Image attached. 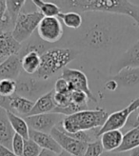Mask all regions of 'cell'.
<instances>
[{"label":"cell","mask_w":139,"mask_h":156,"mask_svg":"<svg viewBox=\"0 0 139 156\" xmlns=\"http://www.w3.org/2000/svg\"><path fill=\"white\" fill-rule=\"evenodd\" d=\"M123 30L113 19L101 16L90 19L81 30V44L91 50H107L117 44Z\"/></svg>","instance_id":"6da1fadb"},{"label":"cell","mask_w":139,"mask_h":156,"mask_svg":"<svg viewBox=\"0 0 139 156\" xmlns=\"http://www.w3.org/2000/svg\"><path fill=\"white\" fill-rule=\"evenodd\" d=\"M62 9L72 12H100L124 14L132 17L139 27V6L123 0H71L55 1Z\"/></svg>","instance_id":"7a4b0ae2"},{"label":"cell","mask_w":139,"mask_h":156,"mask_svg":"<svg viewBox=\"0 0 139 156\" xmlns=\"http://www.w3.org/2000/svg\"><path fill=\"white\" fill-rule=\"evenodd\" d=\"M78 54V51L73 48H50L41 55L40 68L34 74L39 80L47 81L61 69L74 60Z\"/></svg>","instance_id":"3957f363"},{"label":"cell","mask_w":139,"mask_h":156,"mask_svg":"<svg viewBox=\"0 0 139 156\" xmlns=\"http://www.w3.org/2000/svg\"><path fill=\"white\" fill-rule=\"evenodd\" d=\"M108 116L109 114L104 108L86 110L65 116L63 120L59 123L61 127L57 128L67 133L97 129L103 127Z\"/></svg>","instance_id":"277c9868"},{"label":"cell","mask_w":139,"mask_h":156,"mask_svg":"<svg viewBox=\"0 0 139 156\" xmlns=\"http://www.w3.org/2000/svg\"><path fill=\"white\" fill-rule=\"evenodd\" d=\"M42 18L43 15L38 11L32 12H21L12 30L13 38L19 44L27 41L34 34V30H37Z\"/></svg>","instance_id":"5b68a950"},{"label":"cell","mask_w":139,"mask_h":156,"mask_svg":"<svg viewBox=\"0 0 139 156\" xmlns=\"http://www.w3.org/2000/svg\"><path fill=\"white\" fill-rule=\"evenodd\" d=\"M49 82L39 80L35 77L20 75L16 80V92L15 94L30 100L38 99L45 93L49 92Z\"/></svg>","instance_id":"8992f818"},{"label":"cell","mask_w":139,"mask_h":156,"mask_svg":"<svg viewBox=\"0 0 139 156\" xmlns=\"http://www.w3.org/2000/svg\"><path fill=\"white\" fill-rule=\"evenodd\" d=\"M139 108V97L134 99L132 103L128 105L123 110L112 112L108 116V118L101 129L96 130V137L99 138L100 135L109 130H120L124 128L130 118V116L135 112Z\"/></svg>","instance_id":"52a82bcc"},{"label":"cell","mask_w":139,"mask_h":156,"mask_svg":"<svg viewBox=\"0 0 139 156\" xmlns=\"http://www.w3.org/2000/svg\"><path fill=\"white\" fill-rule=\"evenodd\" d=\"M63 34L62 22L58 17H43L37 27V35L46 43L58 42Z\"/></svg>","instance_id":"ba28073f"},{"label":"cell","mask_w":139,"mask_h":156,"mask_svg":"<svg viewBox=\"0 0 139 156\" xmlns=\"http://www.w3.org/2000/svg\"><path fill=\"white\" fill-rule=\"evenodd\" d=\"M61 78L68 81L71 92L73 90L82 91L88 96L89 100L92 101V102H97V99L94 97V93L90 89L88 78L83 72L75 69L65 68L61 73Z\"/></svg>","instance_id":"9c48e42d"},{"label":"cell","mask_w":139,"mask_h":156,"mask_svg":"<svg viewBox=\"0 0 139 156\" xmlns=\"http://www.w3.org/2000/svg\"><path fill=\"white\" fill-rule=\"evenodd\" d=\"M63 115L58 113H44L37 115L26 116L25 121L28 124L30 129L45 132V133H51L53 128L57 127V125L63 120Z\"/></svg>","instance_id":"30bf717a"},{"label":"cell","mask_w":139,"mask_h":156,"mask_svg":"<svg viewBox=\"0 0 139 156\" xmlns=\"http://www.w3.org/2000/svg\"><path fill=\"white\" fill-rule=\"evenodd\" d=\"M134 68H139V40L112 62L110 73L111 74L115 75L125 69Z\"/></svg>","instance_id":"8fae6325"},{"label":"cell","mask_w":139,"mask_h":156,"mask_svg":"<svg viewBox=\"0 0 139 156\" xmlns=\"http://www.w3.org/2000/svg\"><path fill=\"white\" fill-rule=\"evenodd\" d=\"M51 135L57 142L62 151L71 153L73 156H83L88 144L71 137L63 130L59 129L57 127L52 129Z\"/></svg>","instance_id":"7c38bea8"},{"label":"cell","mask_w":139,"mask_h":156,"mask_svg":"<svg viewBox=\"0 0 139 156\" xmlns=\"http://www.w3.org/2000/svg\"><path fill=\"white\" fill-rule=\"evenodd\" d=\"M21 72V59L18 54L8 57L0 63V80L12 79L16 81Z\"/></svg>","instance_id":"4fadbf2b"},{"label":"cell","mask_w":139,"mask_h":156,"mask_svg":"<svg viewBox=\"0 0 139 156\" xmlns=\"http://www.w3.org/2000/svg\"><path fill=\"white\" fill-rule=\"evenodd\" d=\"M20 50L21 44L13 38L12 32L0 33V63L8 57L18 54Z\"/></svg>","instance_id":"5bb4252c"},{"label":"cell","mask_w":139,"mask_h":156,"mask_svg":"<svg viewBox=\"0 0 139 156\" xmlns=\"http://www.w3.org/2000/svg\"><path fill=\"white\" fill-rule=\"evenodd\" d=\"M29 139L33 140V141L39 146L42 150L52 151L55 154H58L62 151V149H61L55 140L53 139L51 133H45V132L30 129Z\"/></svg>","instance_id":"9a60e30c"},{"label":"cell","mask_w":139,"mask_h":156,"mask_svg":"<svg viewBox=\"0 0 139 156\" xmlns=\"http://www.w3.org/2000/svg\"><path fill=\"white\" fill-rule=\"evenodd\" d=\"M53 94H55V90L52 89L49 92L40 96L34 102L33 110L28 116L52 112V111L55 108V104L53 102Z\"/></svg>","instance_id":"2e32d148"},{"label":"cell","mask_w":139,"mask_h":156,"mask_svg":"<svg viewBox=\"0 0 139 156\" xmlns=\"http://www.w3.org/2000/svg\"><path fill=\"white\" fill-rule=\"evenodd\" d=\"M14 136V131L11 126L7 112L0 108V145L8 149L12 147V141Z\"/></svg>","instance_id":"e0dca14e"},{"label":"cell","mask_w":139,"mask_h":156,"mask_svg":"<svg viewBox=\"0 0 139 156\" xmlns=\"http://www.w3.org/2000/svg\"><path fill=\"white\" fill-rule=\"evenodd\" d=\"M21 69L25 73L29 75H34L40 68L41 54L37 51H29L20 56Z\"/></svg>","instance_id":"ac0fdd59"},{"label":"cell","mask_w":139,"mask_h":156,"mask_svg":"<svg viewBox=\"0 0 139 156\" xmlns=\"http://www.w3.org/2000/svg\"><path fill=\"white\" fill-rule=\"evenodd\" d=\"M112 78L116 81L118 86H121V87H134L139 84V68L125 69L117 74L113 75Z\"/></svg>","instance_id":"d6986e66"},{"label":"cell","mask_w":139,"mask_h":156,"mask_svg":"<svg viewBox=\"0 0 139 156\" xmlns=\"http://www.w3.org/2000/svg\"><path fill=\"white\" fill-rule=\"evenodd\" d=\"M122 140L123 133L120 130H109L100 135V142L107 152H114L120 147Z\"/></svg>","instance_id":"ffe728a7"},{"label":"cell","mask_w":139,"mask_h":156,"mask_svg":"<svg viewBox=\"0 0 139 156\" xmlns=\"http://www.w3.org/2000/svg\"><path fill=\"white\" fill-rule=\"evenodd\" d=\"M34 102L25 97L14 94L11 96V112L28 116L32 112Z\"/></svg>","instance_id":"44dd1931"},{"label":"cell","mask_w":139,"mask_h":156,"mask_svg":"<svg viewBox=\"0 0 139 156\" xmlns=\"http://www.w3.org/2000/svg\"><path fill=\"white\" fill-rule=\"evenodd\" d=\"M139 147V129L134 128L123 134V140L120 147L114 152L125 153Z\"/></svg>","instance_id":"7402d4cb"},{"label":"cell","mask_w":139,"mask_h":156,"mask_svg":"<svg viewBox=\"0 0 139 156\" xmlns=\"http://www.w3.org/2000/svg\"><path fill=\"white\" fill-rule=\"evenodd\" d=\"M7 114L14 133L20 135L22 138H24V140L29 139L30 128L28 126V124L26 123L25 119L22 118L20 115H17L11 112H7Z\"/></svg>","instance_id":"603a6c76"},{"label":"cell","mask_w":139,"mask_h":156,"mask_svg":"<svg viewBox=\"0 0 139 156\" xmlns=\"http://www.w3.org/2000/svg\"><path fill=\"white\" fill-rule=\"evenodd\" d=\"M30 2L36 6L37 11L43 15V17H58V15L62 12L61 8L55 1L33 0Z\"/></svg>","instance_id":"cb8c5ba5"},{"label":"cell","mask_w":139,"mask_h":156,"mask_svg":"<svg viewBox=\"0 0 139 156\" xmlns=\"http://www.w3.org/2000/svg\"><path fill=\"white\" fill-rule=\"evenodd\" d=\"M58 18L60 20H62L63 24L70 29L77 30V29H80L83 25L82 15L79 12H76L68 11L65 12H61L58 15Z\"/></svg>","instance_id":"d4e9b609"},{"label":"cell","mask_w":139,"mask_h":156,"mask_svg":"<svg viewBox=\"0 0 139 156\" xmlns=\"http://www.w3.org/2000/svg\"><path fill=\"white\" fill-rule=\"evenodd\" d=\"M26 2L27 1H24V0H16V1L15 0H10V1H6L7 11L10 15L12 26H14L19 14L22 12L21 11L23 9V7L25 6Z\"/></svg>","instance_id":"484cf974"},{"label":"cell","mask_w":139,"mask_h":156,"mask_svg":"<svg viewBox=\"0 0 139 156\" xmlns=\"http://www.w3.org/2000/svg\"><path fill=\"white\" fill-rule=\"evenodd\" d=\"M13 26L10 18V15L7 11L6 1L0 0V33L1 32H10Z\"/></svg>","instance_id":"4316f807"},{"label":"cell","mask_w":139,"mask_h":156,"mask_svg":"<svg viewBox=\"0 0 139 156\" xmlns=\"http://www.w3.org/2000/svg\"><path fill=\"white\" fill-rule=\"evenodd\" d=\"M16 92V81L12 79H1L0 80V94L10 97Z\"/></svg>","instance_id":"83f0119b"},{"label":"cell","mask_w":139,"mask_h":156,"mask_svg":"<svg viewBox=\"0 0 139 156\" xmlns=\"http://www.w3.org/2000/svg\"><path fill=\"white\" fill-rule=\"evenodd\" d=\"M103 152L104 149L102 144L100 142V139H97L94 142H91L87 145L83 156H101Z\"/></svg>","instance_id":"f1b7e54d"},{"label":"cell","mask_w":139,"mask_h":156,"mask_svg":"<svg viewBox=\"0 0 139 156\" xmlns=\"http://www.w3.org/2000/svg\"><path fill=\"white\" fill-rule=\"evenodd\" d=\"M42 151V149L34 143L33 140L27 139L24 142V150L22 156H38Z\"/></svg>","instance_id":"f546056e"},{"label":"cell","mask_w":139,"mask_h":156,"mask_svg":"<svg viewBox=\"0 0 139 156\" xmlns=\"http://www.w3.org/2000/svg\"><path fill=\"white\" fill-rule=\"evenodd\" d=\"M53 102L55 104V108H66L72 103L71 92L68 93H57L55 91L53 94Z\"/></svg>","instance_id":"4dcf8cb0"},{"label":"cell","mask_w":139,"mask_h":156,"mask_svg":"<svg viewBox=\"0 0 139 156\" xmlns=\"http://www.w3.org/2000/svg\"><path fill=\"white\" fill-rule=\"evenodd\" d=\"M71 100L77 106L88 108V96L84 92L79 90H73L71 92Z\"/></svg>","instance_id":"1f68e13d"},{"label":"cell","mask_w":139,"mask_h":156,"mask_svg":"<svg viewBox=\"0 0 139 156\" xmlns=\"http://www.w3.org/2000/svg\"><path fill=\"white\" fill-rule=\"evenodd\" d=\"M24 138H22L20 135L14 133V136L12 141V151L16 156L23 155V150H24Z\"/></svg>","instance_id":"d6a6232c"},{"label":"cell","mask_w":139,"mask_h":156,"mask_svg":"<svg viewBox=\"0 0 139 156\" xmlns=\"http://www.w3.org/2000/svg\"><path fill=\"white\" fill-rule=\"evenodd\" d=\"M53 90L57 93H68L71 92L70 90V85L68 83V81H66L63 78H58V79L55 81V88H53Z\"/></svg>","instance_id":"836d02e7"},{"label":"cell","mask_w":139,"mask_h":156,"mask_svg":"<svg viewBox=\"0 0 139 156\" xmlns=\"http://www.w3.org/2000/svg\"><path fill=\"white\" fill-rule=\"evenodd\" d=\"M0 108H3L6 112H11V96L6 97L0 94Z\"/></svg>","instance_id":"e575fe53"},{"label":"cell","mask_w":139,"mask_h":156,"mask_svg":"<svg viewBox=\"0 0 139 156\" xmlns=\"http://www.w3.org/2000/svg\"><path fill=\"white\" fill-rule=\"evenodd\" d=\"M127 127H130L132 129L136 128L139 126V112L136 116H133V114L130 116V118L127 122Z\"/></svg>","instance_id":"d590c367"},{"label":"cell","mask_w":139,"mask_h":156,"mask_svg":"<svg viewBox=\"0 0 139 156\" xmlns=\"http://www.w3.org/2000/svg\"><path fill=\"white\" fill-rule=\"evenodd\" d=\"M118 87H119V86H118L117 82L115 81L114 79H112V78H111L110 80H108L107 83L105 84V89L108 90H110V91H114Z\"/></svg>","instance_id":"8d00e7d4"},{"label":"cell","mask_w":139,"mask_h":156,"mask_svg":"<svg viewBox=\"0 0 139 156\" xmlns=\"http://www.w3.org/2000/svg\"><path fill=\"white\" fill-rule=\"evenodd\" d=\"M0 156H16L12 151H11L10 149H8V147L0 145Z\"/></svg>","instance_id":"74e56055"},{"label":"cell","mask_w":139,"mask_h":156,"mask_svg":"<svg viewBox=\"0 0 139 156\" xmlns=\"http://www.w3.org/2000/svg\"><path fill=\"white\" fill-rule=\"evenodd\" d=\"M38 156H56L55 153H53L52 151H46V150H42L41 153L38 155Z\"/></svg>","instance_id":"f35d334b"},{"label":"cell","mask_w":139,"mask_h":156,"mask_svg":"<svg viewBox=\"0 0 139 156\" xmlns=\"http://www.w3.org/2000/svg\"><path fill=\"white\" fill-rule=\"evenodd\" d=\"M129 156H139V147H136V149H134L130 151Z\"/></svg>","instance_id":"ab89813d"},{"label":"cell","mask_w":139,"mask_h":156,"mask_svg":"<svg viewBox=\"0 0 139 156\" xmlns=\"http://www.w3.org/2000/svg\"><path fill=\"white\" fill-rule=\"evenodd\" d=\"M56 156H73V155L71 154V153H69V152H67V151H62L60 153L56 154Z\"/></svg>","instance_id":"60d3db41"},{"label":"cell","mask_w":139,"mask_h":156,"mask_svg":"<svg viewBox=\"0 0 139 156\" xmlns=\"http://www.w3.org/2000/svg\"><path fill=\"white\" fill-rule=\"evenodd\" d=\"M136 128H138V129H139V126H138V127H136Z\"/></svg>","instance_id":"b9f144b4"}]
</instances>
